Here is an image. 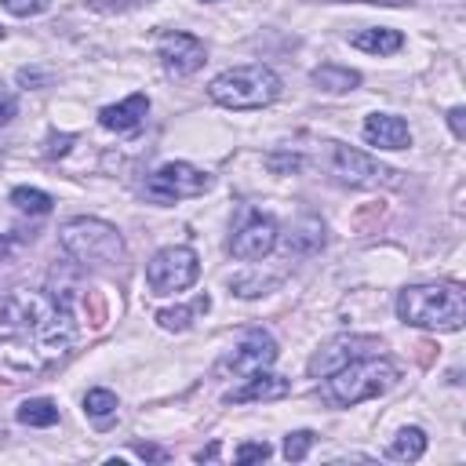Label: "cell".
<instances>
[{
    "label": "cell",
    "instance_id": "26",
    "mask_svg": "<svg viewBox=\"0 0 466 466\" xmlns=\"http://www.w3.org/2000/svg\"><path fill=\"white\" fill-rule=\"evenodd\" d=\"M15 113H18V98L11 91H0V127H7L15 120Z\"/></svg>",
    "mask_w": 466,
    "mask_h": 466
},
{
    "label": "cell",
    "instance_id": "13",
    "mask_svg": "<svg viewBox=\"0 0 466 466\" xmlns=\"http://www.w3.org/2000/svg\"><path fill=\"white\" fill-rule=\"evenodd\" d=\"M291 393V379L273 375L269 368H258L251 375L240 379V386H233L226 393V404H248V400H280Z\"/></svg>",
    "mask_w": 466,
    "mask_h": 466
},
{
    "label": "cell",
    "instance_id": "22",
    "mask_svg": "<svg viewBox=\"0 0 466 466\" xmlns=\"http://www.w3.org/2000/svg\"><path fill=\"white\" fill-rule=\"evenodd\" d=\"M11 204L25 215H47L55 208V197L44 193V189H33V186H15L11 189Z\"/></svg>",
    "mask_w": 466,
    "mask_h": 466
},
{
    "label": "cell",
    "instance_id": "12",
    "mask_svg": "<svg viewBox=\"0 0 466 466\" xmlns=\"http://www.w3.org/2000/svg\"><path fill=\"white\" fill-rule=\"evenodd\" d=\"M379 350H382V339H375V335H339V339L324 342V350L313 353L309 375L324 379L328 371L342 368L346 360H357V357H368V353H379Z\"/></svg>",
    "mask_w": 466,
    "mask_h": 466
},
{
    "label": "cell",
    "instance_id": "33",
    "mask_svg": "<svg viewBox=\"0 0 466 466\" xmlns=\"http://www.w3.org/2000/svg\"><path fill=\"white\" fill-rule=\"evenodd\" d=\"M218 455V444H211L208 451H197V462H204V459H215Z\"/></svg>",
    "mask_w": 466,
    "mask_h": 466
},
{
    "label": "cell",
    "instance_id": "31",
    "mask_svg": "<svg viewBox=\"0 0 466 466\" xmlns=\"http://www.w3.org/2000/svg\"><path fill=\"white\" fill-rule=\"evenodd\" d=\"M357 4H379V7H408L415 0H357Z\"/></svg>",
    "mask_w": 466,
    "mask_h": 466
},
{
    "label": "cell",
    "instance_id": "4",
    "mask_svg": "<svg viewBox=\"0 0 466 466\" xmlns=\"http://www.w3.org/2000/svg\"><path fill=\"white\" fill-rule=\"evenodd\" d=\"M58 244L62 251L91 269H120L127 262V244L120 237V229L106 218H91V215H76L58 229Z\"/></svg>",
    "mask_w": 466,
    "mask_h": 466
},
{
    "label": "cell",
    "instance_id": "34",
    "mask_svg": "<svg viewBox=\"0 0 466 466\" xmlns=\"http://www.w3.org/2000/svg\"><path fill=\"white\" fill-rule=\"evenodd\" d=\"M4 437H7V430H4V426H0V444H4Z\"/></svg>",
    "mask_w": 466,
    "mask_h": 466
},
{
    "label": "cell",
    "instance_id": "24",
    "mask_svg": "<svg viewBox=\"0 0 466 466\" xmlns=\"http://www.w3.org/2000/svg\"><path fill=\"white\" fill-rule=\"evenodd\" d=\"M4 11L18 15V18H33V15H44L51 7V0H0Z\"/></svg>",
    "mask_w": 466,
    "mask_h": 466
},
{
    "label": "cell",
    "instance_id": "3",
    "mask_svg": "<svg viewBox=\"0 0 466 466\" xmlns=\"http://www.w3.org/2000/svg\"><path fill=\"white\" fill-rule=\"evenodd\" d=\"M400 371L390 357L382 353H368V357H357V360H346L342 368L328 371L324 382H320V393L328 404L335 408H353L360 400H371V397H382L397 386Z\"/></svg>",
    "mask_w": 466,
    "mask_h": 466
},
{
    "label": "cell",
    "instance_id": "27",
    "mask_svg": "<svg viewBox=\"0 0 466 466\" xmlns=\"http://www.w3.org/2000/svg\"><path fill=\"white\" fill-rule=\"evenodd\" d=\"M462 116H466V109H462V106H451V109H448V127H451V135H455V138H462V135H466Z\"/></svg>",
    "mask_w": 466,
    "mask_h": 466
},
{
    "label": "cell",
    "instance_id": "11",
    "mask_svg": "<svg viewBox=\"0 0 466 466\" xmlns=\"http://www.w3.org/2000/svg\"><path fill=\"white\" fill-rule=\"evenodd\" d=\"M273 248H277V218L273 215H262V211H248V218L229 237V251L240 262H258Z\"/></svg>",
    "mask_w": 466,
    "mask_h": 466
},
{
    "label": "cell",
    "instance_id": "8",
    "mask_svg": "<svg viewBox=\"0 0 466 466\" xmlns=\"http://www.w3.org/2000/svg\"><path fill=\"white\" fill-rule=\"evenodd\" d=\"M215 186V178L204 167H193L186 160H171L164 167H157L146 178V197L153 204H175V200H189V197H204Z\"/></svg>",
    "mask_w": 466,
    "mask_h": 466
},
{
    "label": "cell",
    "instance_id": "16",
    "mask_svg": "<svg viewBox=\"0 0 466 466\" xmlns=\"http://www.w3.org/2000/svg\"><path fill=\"white\" fill-rule=\"evenodd\" d=\"M309 80H313L320 91H328V95H342V91H353V87L360 84V73L350 69V66L324 62V66H317V69L309 73Z\"/></svg>",
    "mask_w": 466,
    "mask_h": 466
},
{
    "label": "cell",
    "instance_id": "7",
    "mask_svg": "<svg viewBox=\"0 0 466 466\" xmlns=\"http://www.w3.org/2000/svg\"><path fill=\"white\" fill-rule=\"evenodd\" d=\"M331 175H339L342 182L360 186V189H393V186H400L397 167L375 160L364 149L342 146V142H331Z\"/></svg>",
    "mask_w": 466,
    "mask_h": 466
},
{
    "label": "cell",
    "instance_id": "28",
    "mask_svg": "<svg viewBox=\"0 0 466 466\" xmlns=\"http://www.w3.org/2000/svg\"><path fill=\"white\" fill-rule=\"evenodd\" d=\"M76 135H51V146H47V157H62V153H69V142H73Z\"/></svg>",
    "mask_w": 466,
    "mask_h": 466
},
{
    "label": "cell",
    "instance_id": "15",
    "mask_svg": "<svg viewBox=\"0 0 466 466\" xmlns=\"http://www.w3.org/2000/svg\"><path fill=\"white\" fill-rule=\"evenodd\" d=\"M146 116H149V98H146L142 91L127 95V98L116 102V106H102V109H98V124H102L106 131H116V135H135V131H142Z\"/></svg>",
    "mask_w": 466,
    "mask_h": 466
},
{
    "label": "cell",
    "instance_id": "9",
    "mask_svg": "<svg viewBox=\"0 0 466 466\" xmlns=\"http://www.w3.org/2000/svg\"><path fill=\"white\" fill-rule=\"evenodd\" d=\"M277 339L269 335V331H262V328H248L244 335H240V342L215 364V375H233V379H244V375H251V371H258V368H269L273 360H277Z\"/></svg>",
    "mask_w": 466,
    "mask_h": 466
},
{
    "label": "cell",
    "instance_id": "1",
    "mask_svg": "<svg viewBox=\"0 0 466 466\" xmlns=\"http://www.w3.org/2000/svg\"><path fill=\"white\" fill-rule=\"evenodd\" d=\"M73 306L51 291L18 288L0 302V357L18 371H44L76 346Z\"/></svg>",
    "mask_w": 466,
    "mask_h": 466
},
{
    "label": "cell",
    "instance_id": "19",
    "mask_svg": "<svg viewBox=\"0 0 466 466\" xmlns=\"http://www.w3.org/2000/svg\"><path fill=\"white\" fill-rule=\"evenodd\" d=\"M116 393L113 390H102V386H95V390H87L84 393V415L98 426V430H106L113 419H116Z\"/></svg>",
    "mask_w": 466,
    "mask_h": 466
},
{
    "label": "cell",
    "instance_id": "23",
    "mask_svg": "<svg viewBox=\"0 0 466 466\" xmlns=\"http://www.w3.org/2000/svg\"><path fill=\"white\" fill-rule=\"evenodd\" d=\"M313 441H317L313 430H295V433H288V437H284V459H288V462H302V459L309 455Z\"/></svg>",
    "mask_w": 466,
    "mask_h": 466
},
{
    "label": "cell",
    "instance_id": "21",
    "mask_svg": "<svg viewBox=\"0 0 466 466\" xmlns=\"http://www.w3.org/2000/svg\"><path fill=\"white\" fill-rule=\"evenodd\" d=\"M208 309H211V299H208V295H197L193 306H167V309H160V313H157V324H160L164 331H186V328L193 324V317H197V313H208Z\"/></svg>",
    "mask_w": 466,
    "mask_h": 466
},
{
    "label": "cell",
    "instance_id": "14",
    "mask_svg": "<svg viewBox=\"0 0 466 466\" xmlns=\"http://www.w3.org/2000/svg\"><path fill=\"white\" fill-rule=\"evenodd\" d=\"M360 135L368 146H379V149H408L411 146V127L397 113H368Z\"/></svg>",
    "mask_w": 466,
    "mask_h": 466
},
{
    "label": "cell",
    "instance_id": "20",
    "mask_svg": "<svg viewBox=\"0 0 466 466\" xmlns=\"http://www.w3.org/2000/svg\"><path fill=\"white\" fill-rule=\"evenodd\" d=\"M386 455L397 459V462H419V459L426 455V433H422L419 426H404V430L393 437V444L386 448Z\"/></svg>",
    "mask_w": 466,
    "mask_h": 466
},
{
    "label": "cell",
    "instance_id": "18",
    "mask_svg": "<svg viewBox=\"0 0 466 466\" xmlns=\"http://www.w3.org/2000/svg\"><path fill=\"white\" fill-rule=\"evenodd\" d=\"M15 419H18L22 426L47 430V426L58 422V404H55L51 397H29V400H22V404L15 408Z\"/></svg>",
    "mask_w": 466,
    "mask_h": 466
},
{
    "label": "cell",
    "instance_id": "30",
    "mask_svg": "<svg viewBox=\"0 0 466 466\" xmlns=\"http://www.w3.org/2000/svg\"><path fill=\"white\" fill-rule=\"evenodd\" d=\"M135 455H138V459H153V462H164V459H167L160 448H149V444H138V448H135Z\"/></svg>",
    "mask_w": 466,
    "mask_h": 466
},
{
    "label": "cell",
    "instance_id": "35",
    "mask_svg": "<svg viewBox=\"0 0 466 466\" xmlns=\"http://www.w3.org/2000/svg\"><path fill=\"white\" fill-rule=\"evenodd\" d=\"M204 4H215V0H204Z\"/></svg>",
    "mask_w": 466,
    "mask_h": 466
},
{
    "label": "cell",
    "instance_id": "2",
    "mask_svg": "<svg viewBox=\"0 0 466 466\" xmlns=\"http://www.w3.org/2000/svg\"><path fill=\"white\" fill-rule=\"evenodd\" d=\"M397 317L426 331H459L466 320V295L455 280L411 284L397 295Z\"/></svg>",
    "mask_w": 466,
    "mask_h": 466
},
{
    "label": "cell",
    "instance_id": "32",
    "mask_svg": "<svg viewBox=\"0 0 466 466\" xmlns=\"http://www.w3.org/2000/svg\"><path fill=\"white\" fill-rule=\"evenodd\" d=\"M11 248H15V237H4V240H0V258H7Z\"/></svg>",
    "mask_w": 466,
    "mask_h": 466
},
{
    "label": "cell",
    "instance_id": "10",
    "mask_svg": "<svg viewBox=\"0 0 466 466\" xmlns=\"http://www.w3.org/2000/svg\"><path fill=\"white\" fill-rule=\"evenodd\" d=\"M157 58H160V66H164L171 76H189V73H197V69L208 62V47H204V40H197L193 33L167 29V33H160V40H157Z\"/></svg>",
    "mask_w": 466,
    "mask_h": 466
},
{
    "label": "cell",
    "instance_id": "17",
    "mask_svg": "<svg viewBox=\"0 0 466 466\" xmlns=\"http://www.w3.org/2000/svg\"><path fill=\"white\" fill-rule=\"evenodd\" d=\"M357 51H368V55H393L404 47V36L397 29H386V25H371V29H360L353 40H350Z\"/></svg>",
    "mask_w": 466,
    "mask_h": 466
},
{
    "label": "cell",
    "instance_id": "25",
    "mask_svg": "<svg viewBox=\"0 0 466 466\" xmlns=\"http://www.w3.org/2000/svg\"><path fill=\"white\" fill-rule=\"evenodd\" d=\"M269 455H273V448H269L266 441H248V444H240V448L233 451L237 462H262V459H269Z\"/></svg>",
    "mask_w": 466,
    "mask_h": 466
},
{
    "label": "cell",
    "instance_id": "29",
    "mask_svg": "<svg viewBox=\"0 0 466 466\" xmlns=\"http://www.w3.org/2000/svg\"><path fill=\"white\" fill-rule=\"evenodd\" d=\"M138 4H149V0H102L106 11H131V7H138Z\"/></svg>",
    "mask_w": 466,
    "mask_h": 466
},
{
    "label": "cell",
    "instance_id": "5",
    "mask_svg": "<svg viewBox=\"0 0 466 466\" xmlns=\"http://www.w3.org/2000/svg\"><path fill=\"white\" fill-rule=\"evenodd\" d=\"M208 95H211V102H218L226 109H262V106L277 102L280 76L269 66H233V69H222L208 84Z\"/></svg>",
    "mask_w": 466,
    "mask_h": 466
},
{
    "label": "cell",
    "instance_id": "6",
    "mask_svg": "<svg viewBox=\"0 0 466 466\" xmlns=\"http://www.w3.org/2000/svg\"><path fill=\"white\" fill-rule=\"evenodd\" d=\"M200 277V258L189 244H171L160 248L149 262H146V284L153 295H175L186 291L189 284H197Z\"/></svg>",
    "mask_w": 466,
    "mask_h": 466
}]
</instances>
